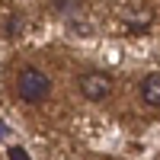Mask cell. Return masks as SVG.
I'll return each mask as SVG.
<instances>
[{
	"label": "cell",
	"mask_w": 160,
	"mask_h": 160,
	"mask_svg": "<svg viewBox=\"0 0 160 160\" xmlns=\"http://www.w3.org/2000/svg\"><path fill=\"white\" fill-rule=\"evenodd\" d=\"M16 93L22 102H45L51 93V77L38 68H22L16 77Z\"/></svg>",
	"instance_id": "6da1fadb"
},
{
	"label": "cell",
	"mask_w": 160,
	"mask_h": 160,
	"mask_svg": "<svg viewBox=\"0 0 160 160\" xmlns=\"http://www.w3.org/2000/svg\"><path fill=\"white\" fill-rule=\"evenodd\" d=\"M77 83H80V93H83L90 102H102L112 93V80H109V74H102V71H87Z\"/></svg>",
	"instance_id": "7a4b0ae2"
},
{
	"label": "cell",
	"mask_w": 160,
	"mask_h": 160,
	"mask_svg": "<svg viewBox=\"0 0 160 160\" xmlns=\"http://www.w3.org/2000/svg\"><path fill=\"white\" fill-rule=\"evenodd\" d=\"M141 99L148 106H160V74H148L141 80Z\"/></svg>",
	"instance_id": "3957f363"
},
{
	"label": "cell",
	"mask_w": 160,
	"mask_h": 160,
	"mask_svg": "<svg viewBox=\"0 0 160 160\" xmlns=\"http://www.w3.org/2000/svg\"><path fill=\"white\" fill-rule=\"evenodd\" d=\"M55 13H61L68 22H74L80 16V0H55Z\"/></svg>",
	"instance_id": "277c9868"
},
{
	"label": "cell",
	"mask_w": 160,
	"mask_h": 160,
	"mask_svg": "<svg viewBox=\"0 0 160 160\" xmlns=\"http://www.w3.org/2000/svg\"><path fill=\"white\" fill-rule=\"evenodd\" d=\"M22 29H26V22H22V16H19V13H13V16L7 19V35H10V38H16V35H19Z\"/></svg>",
	"instance_id": "5b68a950"
},
{
	"label": "cell",
	"mask_w": 160,
	"mask_h": 160,
	"mask_svg": "<svg viewBox=\"0 0 160 160\" xmlns=\"http://www.w3.org/2000/svg\"><path fill=\"white\" fill-rule=\"evenodd\" d=\"M7 157H10V160H32L29 154H26V148H16V144H13V148L7 151Z\"/></svg>",
	"instance_id": "8992f818"
},
{
	"label": "cell",
	"mask_w": 160,
	"mask_h": 160,
	"mask_svg": "<svg viewBox=\"0 0 160 160\" xmlns=\"http://www.w3.org/2000/svg\"><path fill=\"white\" fill-rule=\"evenodd\" d=\"M3 138H10V125H7V122H0V141H3Z\"/></svg>",
	"instance_id": "52a82bcc"
}]
</instances>
